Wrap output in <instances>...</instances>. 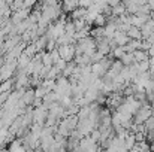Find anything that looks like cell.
Listing matches in <instances>:
<instances>
[{
    "mask_svg": "<svg viewBox=\"0 0 154 152\" xmlns=\"http://www.w3.org/2000/svg\"><path fill=\"white\" fill-rule=\"evenodd\" d=\"M57 52H58V57H60L61 60H64L66 63L70 61V60L75 57V54H76V51H75V48H73L72 45H63V46L58 48Z\"/></svg>",
    "mask_w": 154,
    "mask_h": 152,
    "instance_id": "obj_2",
    "label": "cell"
},
{
    "mask_svg": "<svg viewBox=\"0 0 154 152\" xmlns=\"http://www.w3.org/2000/svg\"><path fill=\"white\" fill-rule=\"evenodd\" d=\"M151 113H153V107H151V104H142L141 107H139V110L133 115V124L135 125H144V122L148 119V118H151Z\"/></svg>",
    "mask_w": 154,
    "mask_h": 152,
    "instance_id": "obj_1",
    "label": "cell"
},
{
    "mask_svg": "<svg viewBox=\"0 0 154 152\" xmlns=\"http://www.w3.org/2000/svg\"><path fill=\"white\" fill-rule=\"evenodd\" d=\"M126 34L129 36V39H130V40H142L141 30H139V28H136V27H130V28L127 30V33H126Z\"/></svg>",
    "mask_w": 154,
    "mask_h": 152,
    "instance_id": "obj_4",
    "label": "cell"
},
{
    "mask_svg": "<svg viewBox=\"0 0 154 152\" xmlns=\"http://www.w3.org/2000/svg\"><path fill=\"white\" fill-rule=\"evenodd\" d=\"M133 58H135V63H142V61H148V52L147 51H135L133 52Z\"/></svg>",
    "mask_w": 154,
    "mask_h": 152,
    "instance_id": "obj_5",
    "label": "cell"
},
{
    "mask_svg": "<svg viewBox=\"0 0 154 152\" xmlns=\"http://www.w3.org/2000/svg\"><path fill=\"white\" fill-rule=\"evenodd\" d=\"M144 131L148 133V131H154V116L148 118L145 122H144Z\"/></svg>",
    "mask_w": 154,
    "mask_h": 152,
    "instance_id": "obj_6",
    "label": "cell"
},
{
    "mask_svg": "<svg viewBox=\"0 0 154 152\" xmlns=\"http://www.w3.org/2000/svg\"><path fill=\"white\" fill-rule=\"evenodd\" d=\"M124 54H126V52H124V49H123V48H120V46L111 51V55H112V58H115V60H120Z\"/></svg>",
    "mask_w": 154,
    "mask_h": 152,
    "instance_id": "obj_7",
    "label": "cell"
},
{
    "mask_svg": "<svg viewBox=\"0 0 154 152\" xmlns=\"http://www.w3.org/2000/svg\"><path fill=\"white\" fill-rule=\"evenodd\" d=\"M141 36H142V40L144 39H147V37H150L151 34H154V19L151 18V19H148L141 28Z\"/></svg>",
    "mask_w": 154,
    "mask_h": 152,
    "instance_id": "obj_3",
    "label": "cell"
}]
</instances>
